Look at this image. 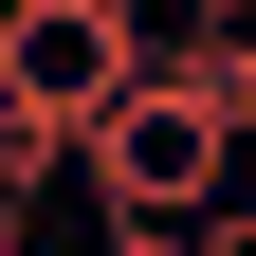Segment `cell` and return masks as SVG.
Here are the masks:
<instances>
[{
	"instance_id": "5",
	"label": "cell",
	"mask_w": 256,
	"mask_h": 256,
	"mask_svg": "<svg viewBox=\"0 0 256 256\" xmlns=\"http://www.w3.org/2000/svg\"><path fill=\"white\" fill-rule=\"evenodd\" d=\"M238 220H256V165H238Z\"/></svg>"
},
{
	"instance_id": "2",
	"label": "cell",
	"mask_w": 256,
	"mask_h": 256,
	"mask_svg": "<svg viewBox=\"0 0 256 256\" xmlns=\"http://www.w3.org/2000/svg\"><path fill=\"white\" fill-rule=\"evenodd\" d=\"M146 74H165L146 0H0V110H18V128H55V146H92Z\"/></svg>"
},
{
	"instance_id": "1",
	"label": "cell",
	"mask_w": 256,
	"mask_h": 256,
	"mask_svg": "<svg viewBox=\"0 0 256 256\" xmlns=\"http://www.w3.org/2000/svg\"><path fill=\"white\" fill-rule=\"evenodd\" d=\"M238 165H256V128H238V92H220V55H165V74L92 128L74 183H92L110 238H202V220H238Z\"/></svg>"
},
{
	"instance_id": "3",
	"label": "cell",
	"mask_w": 256,
	"mask_h": 256,
	"mask_svg": "<svg viewBox=\"0 0 256 256\" xmlns=\"http://www.w3.org/2000/svg\"><path fill=\"white\" fill-rule=\"evenodd\" d=\"M183 37H202V55H220V37H256V0H183Z\"/></svg>"
},
{
	"instance_id": "4",
	"label": "cell",
	"mask_w": 256,
	"mask_h": 256,
	"mask_svg": "<svg viewBox=\"0 0 256 256\" xmlns=\"http://www.w3.org/2000/svg\"><path fill=\"white\" fill-rule=\"evenodd\" d=\"M183 256H256V220H202V238H183Z\"/></svg>"
}]
</instances>
